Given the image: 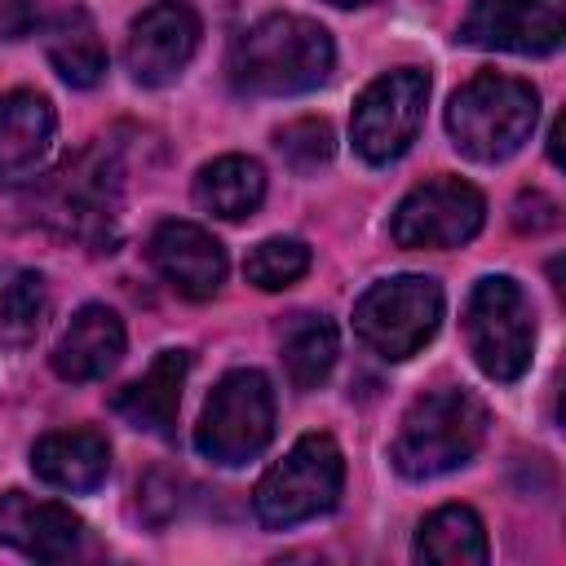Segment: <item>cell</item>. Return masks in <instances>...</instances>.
<instances>
[{
    "mask_svg": "<svg viewBox=\"0 0 566 566\" xmlns=\"http://www.w3.org/2000/svg\"><path fill=\"white\" fill-rule=\"evenodd\" d=\"M336 66L327 27L301 13H270L252 22L230 49V80L252 97H287L318 88Z\"/></svg>",
    "mask_w": 566,
    "mask_h": 566,
    "instance_id": "obj_1",
    "label": "cell"
},
{
    "mask_svg": "<svg viewBox=\"0 0 566 566\" xmlns=\"http://www.w3.org/2000/svg\"><path fill=\"white\" fill-rule=\"evenodd\" d=\"M486 402L469 389H438L407 407L389 460L402 478L424 482L469 464L486 442Z\"/></svg>",
    "mask_w": 566,
    "mask_h": 566,
    "instance_id": "obj_2",
    "label": "cell"
},
{
    "mask_svg": "<svg viewBox=\"0 0 566 566\" xmlns=\"http://www.w3.org/2000/svg\"><path fill=\"white\" fill-rule=\"evenodd\" d=\"M539 119V97L517 75L482 71L469 84H460L447 102V133L460 155L478 164H500L522 150Z\"/></svg>",
    "mask_w": 566,
    "mask_h": 566,
    "instance_id": "obj_3",
    "label": "cell"
},
{
    "mask_svg": "<svg viewBox=\"0 0 566 566\" xmlns=\"http://www.w3.org/2000/svg\"><path fill=\"white\" fill-rule=\"evenodd\" d=\"M345 486V455L327 433H305L292 442V451L283 460H274L256 491H252V509L261 517V526L270 531H287L296 522H310L327 509H336Z\"/></svg>",
    "mask_w": 566,
    "mask_h": 566,
    "instance_id": "obj_4",
    "label": "cell"
},
{
    "mask_svg": "<svg viewBox=\"0 0 566 566\" xmlns=\"http://www.w3.org/2000/svg\"><path fill=\"white\" fill-rule=\"evenodd\" d=\"M464 340H469L473 363L491 380L513 385L526 376L531 354H535V314L517 279L486 274L473 283L469 305H464Z\"/></svg>",
    "mask_w": 566,
    "mask_h": 566,
    "instance_id": "obj_5",
    "label": "cell"
},
{
    "mask_svg": "<svg viewBox=\"0 0 566 566\" xmlns=\"http://www.w3.org/2000/svg\"><path fill=\"white\" fill-rule=\"evenodd\" d=\"M274 438V389L261 371L239 367L217 380L195 424V451L221 469L256 460Z\"/></svg>",
    "mask_w": 566,
    "mask_h": 566,
    "instance_id": "obj_6",
    "label": "cell"
},
{
    "mask_svg": "<svg viewBox=\"0 0 566 566\" xmlns=\"http://www.w3.org/2000/svg\"><path fill=\"white\" fill-rule=\"evenodd\" d=\"M438 323H442V287L424 274L380 279L354 305L358 340L371 354L389 358V363H402V358L420 354L433 340Z\"/></svg>",
    "mask_w": 566,
    "mask_h": 566,
    "instance_id": "obj_7",
    "label": "cell"
},
{
    "mask_svg": "<svg viewBox=\"0 0 566 566\" xmlns=\"http://www.w3.org/2000/svg\"><path fill=\"white\" fill-rule=\"evenodd\" d=\"M424 102H429V75L424 71L398 66V71L376 75L354 102V119H349L354 150L367 164H394L398 155H407V146L420 133Z\"/></svg>",
    "mask_w": 566,
    "mask_h": 566,
    "instance_id": "obj_8",
    "label": "cell"
},
{
    "mask_svg": "<svg viewBox=\"0 0 566 566\" xmlns=\"http://www.w3.org/2000/svg\"><path fill=\"white\" fill-rule=\"evenodd\" d=\"M486 221V199L478 186L460 177H433L416 186L389 221V239L398 248H460Z\"/></svg>",
    "mask_w": 566,
    "mask_h": 566,
    "instance_id": "obj_9",
    "label": "cell"
},
{
    "mask_svg": "<svg viewBox=\"0 0 566 566\" xmlns=\"http://www.w3.org/2000/svg\"><path fill=\"white\" fill-rule=\"evenodd\" d=\"M566 35V0H478L460 22V44L500 53H553Z\"/></svg>",
    "mask_w": 566,
    "mask_h": 566,
    "instance_id": "obj_10",
    "label": "cell"
},
{
    "mask_svg": "<svg viewBox=\"0 0 566 566\" xmlns=\"http://www.w3.org/2000/svg\"><path fill=\"white\" fill-rule=\"evenodd\" d=\"M195 49H199V13L186 0H159L133 18L124 62L137 84L164 88L190 66Z\"/></svg>",
    "mask_w": 566,
    "mask_h": 566,
    "instance_id": "obj_11",
    "label": "cell"
},
{
    "mask_svg": "<svg viewBox=\"0 0 566 566\" xmlns=\"http://www.w3.org/2000/svg\"><path fill=\"white\" fill-rule=\"evenodd\" d=\"M49 195H53V199H49L53 212H44V221H57V230H66V234L93 243L97 252H102L106 243H115L119 181H115V172H111L102 159L84 155V159L57 168ZM106 252H111V248H106Z\"/></svg>",
    "mask_w": 566,
    "mask_h": 566,
    "instance_id": "obj_12",
    "label": "cell"
},
{
    "mask_svg": "<svg viewBox=\"0 0 566 566\" xmlns=\"http://www.w3.org/2000/svg\"><path fill=\"white\" fill-rule=\"evenodd\" d=\"M146 252L159 279L186 301H208L226 283V248L195 221H164Z\"/></svg>",
    "mask_w": 566,
    "mask_h": 566,
    "instance_id": "obj_13",
    "label": "cell"
},
{
    "mask_svg": "<svg viewBox=\"0 0 566 566\" xmlns=\"http://www.w3.org/2000/svg\"><path fill=\"white\" fill-rule=\"evenodd\" d=\"M84 539V522L57 504V500H35L27 491H4L0 495V544L18 548L22 557L35 562H66Z\"/></svg>",
    "mask_w": 566,
    "mask_h": 566,
    "instance_id": "obj_14",
    "label": "cell"
},
{
    "mask_svg": "<svg viewBox=\"0 0 566 566\" xmlns=\"http://www.w3.org/2000/svg\"><path fill=\"white\" fill-rule=\"evenodd\" d=\"M186 371H190V354H186V349H164V354H155V363L111 398V411H115L124 424L142 429V433L168 438L172 424H177Z\"/></svg>",
    "mask_w": 566,
    "mask_h": 566,
    "instance_id": "obj_15",
    "label": "cell"
},
{
    "mask_svg": "<svg viewBox=\"0 0 566 566\" xmlns=\"http://www.w3.org/2000/svg\"><path fill=\"white\" fill-rule=\"evenodd\" d=\"M124 358V323L106 305H84L53 345V371L62 380H102Z\"/></svg>",
    "mask_w": 566,
    "mask_h": 566,
    "instance_id": "obj_16",
    "label": "cell"
},
{
    "mask_svg": "<svg viewBox=\"0 0 566 566\" xmlns=\"http://www.w3.org/2000/svg\"><path fill=\"white\" fill-rule=\"evenodd\" d=\"M31 469L57 491H97L111 473V447L97 429H57L31 447Z\"/></svg>",
    "mask_w": 566,
    "mask_h": 566,
    "instance_id": "obj_17",
    "label": "cell"
},
{
    "mask_svg": "<svg viewBox=\"0 0 566 566\" xmlns=\"http://www.w3.org/2000/svg\"><path fill=\"white\" fill-rule=\"evenodd\" d=\"M53 106L31 88L0 93V177L31 172L53 142Z\"/></svg>",
    "mask_w": 566,
    "mask_h": 566,
    "instance_id": "obj_18",
    "label": "cell"
},
{
    "mask_svg": "<svg viewBox=\"0 0 566 566\" xmlns=\"http://www.w3.org/2000/svg\"><path fill=\"white\" fill-rule=\"evenodd\" d=\"M265 199V168L252 155H221L199 168L195 203L221 221H243Z\"/></svg>",
    "mask_w": 566,
    "mask_h": 566,
    "instance_id": "obj_19",
    "label": "cell"
},
{
    "mask_svg": "<svg viewBox=\"0 0 566 566\" xmlns=\"http://www.w3.org/2000/svg\"><path fill=\"white\" fill-rule=\"evenodd\" d=\"M44 53L71 88H93L106 75V44L84 9H66L44 31Z\"/></svg>",
    "mask_w": 566,
    "mask_h": 566,
    "instance_id": "obj_20",
    "label": "cell"
},
{
    "mask_svg": "<svg viewBox=\"0 0 566 566\" xmlns=\"http://www.w3.org/2000/svg\"><path fill=\"white\" fill-rule=\"evenodd\" d=\"M416 557L438 566H482L491 557L486 526L469 504H447L424 517L416 535Z\"/></svg>",
    "mask_w": 566,
    "mask_h": 566,
    "instance_id": "obj_21",
    "label": "cell"
},
{
    "mask_svg": "<svg viewBox=\"0 0 566 566\" xmlns=\"http://www.w3.org/2000/svg\"><path fill=\"white\" fill-rule=\"evenodd\" d=\"M336 327L323 314H296L283 332V371L292 389H318L336 367Z\"/></svg>",
    "mask_w": 566,
    "mask_h": 566,
    "instance_id": "obj_22",
    "label": "cell"
},
{
    "mask_svg": "<svg viewBox=\"0 0 566 566\" xmlns=\"http://www.w3.org/2000/svg\"><path fill=\"white\" fill-rule=\"evenodd\" d=\"M44 310H49L44 279L27 265H4L0 270V345L4 349L31 345L44 323Z\"/></svg>",
    "mask_w": 566,
    "mask_h": 566,
    "instance_id": "obj_23",
    "label": "cell"
},
{
    "mask_svg": "<svg viewBox=\"0 0 566 566\" xmlns=\"http://www.w3.org/2000/svg\"><path fill=\"white\" fill-rule=\"evenodd\" d=\"M310 270V248L301 243V239H261L252 252H248V261H243V274H248V283H256L261 292H283V287H292L301 274Z\"/></svg>",
    "mask_w": 566,
    "mask_h": 566,
    "instance_id": "obj_24",
    "label": "cell"
},
{
    "mask_svg": "<svg viewBox=\"0 0 566 566\" xmlns=\"http://www.w3.org/2000/svg\"><path fill=\"white\" fill-rule=\"evenodd\" d=\"M274 146H279L283 164L292 172H301V177L305 172H318L336 155V137H332V124L327 119H296V124L279 128Z\"/></svg>",
    "mask_w": 566,
    "mask_h": 566,
    "instance_id": "obj_25",
    "label": "cell"
},
{
    "mask_svg": "<svg viewBox=\"0 0 566 566\" xmlns=\"http://www.w3.org/2000/svg\"><path fill=\"white\" fill-rule=\"evenodd\" d=\"M327 4H340V9H354V4H367V0H327Z\"/></svg>",
    "mask_w": 566,
    "mask_h": 566,
    "instance_id": "obj_26",
    "label": "cell"
}]
</instances>
